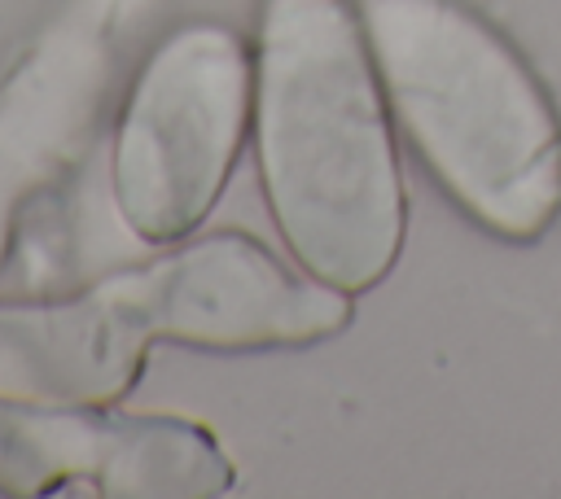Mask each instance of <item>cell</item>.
Wrapping results in <instances>:
<instances>
[{
	"instance_id": "1",
	"label": "cell",
	"mask_w": 561,
	"mask_h": 499,
	"mask_svg": "<svg viewBox=\"0 0 561 499\" xmlns=\"http://www.w3.org/2000/svg\"><path fill=\"white\" fill-rule=\"evenodd\" d=\"M254 131L272 219L342 293L381 285L403 245V179L368 35L351 0H263Z\"/></svg>"
},
{
	"instance_id": "2",
	"label": "cell",
	"mask_w": 561,
	"mask_h": 499,
	"mask_svg": "<svg viewBox=\"0 0 561 499\" xmlns=\"http://www.w3.org/2000/svg\"><path fill=\"white\" fill-rule=\"evenodd\" d=\"M359 22L447 197L495 236H539L561 210V123L508 39L456 0H359Z\"/></svg>"
},
{
	"instance_id": "3",
	"label": "cell",
	"mask_w": 561,
	"mask_h": 499,
	"mask_svg": "<svg viewBox=\"0 0 561 499\" xmlns=\"http://www.w3.org/2000/svg\"><path fill=\"white\" fill-rule=\"evenodd\" d=\"M254 114V57L215 22L171 31L140 66L114 136V206L123 223L167 245L219 201Z\"/></svg>"
},
{
	"instance_id": "4",
	"label": "cell",
	"mask_w": 561,
	"mask_h": 499,
	"mask_svg": "<svg viewBox=\"0 0 561 499\" xmlns=\"http://www.w3.org/2000/svg\"><path fill=\"white\" fill-rule=\"evenodd\" d=\"M158 0H66L0 83V263L26 210L88 149L110 88Z\"/></svg>"
},
{
	"instance_id": "5",
	"label": "cell",
	"mask_w": 561,
	"mask_h": 499,
	"mask_svg": "<svg viewBox=\"0 0 561 499\" xmlns=\"http://www.w3.org/2000/svg\"><path fill=\"white\" fill-rule=\"evenodd\" d=\"M114 280L153 341L267 350L333 337L351 320V293L298 276L241 232L202 236Z\"/></svg>"
},
{
	"instance_id": "6",
	"label": "cell",
	"mask_w": 561,
	"mask_h": 499,
	"mask_svg": "<svg viewBox=\"0 0 561 499\" xmlns=\"http://www.w3.org/2000/svg\"><path fill=\"white\" fill-rule=\"evenodd\" d=\"M149 341L118 280L75 298L0 302V398L114 407L140 376Z\"/></svg>"
}]
</instances>
